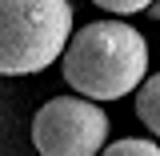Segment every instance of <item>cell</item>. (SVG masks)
<instances>
[{"instance_id":"obj_1","label":"cell","mask_w":160,"mask_h":156,"mask_svg":"<svg viewBox=\"0 0 160 156\" xmlns=\"http://www.w3.org/2000/svg\"><path fill=\"white\" fill-rule=\"evenodd\" d=\"M148 68V40L140 28L124 20H92L80 32H72L60 72L68 88L92 100H120L144 84Z\"/></svg>"},{"instance_id":"obj_2","label":"cell","mask_w":160,"mask_h":156,"mask_svg":"<svg viewBox=\"0 0 160 156\" xmlns=\"http://www.w3.org/2000/svg\"><path fill=\"white\" fill-rule=\"evenodd\" d=\"M72 40L68 0H0V72L32 76L64 56Z\"/></svg>"},{"instance_id":"obj_3","label":"cell","mask_w":160,"mask_h":156,"mask_svg":"<svg viewBox=\"0 0 160 156\" xmlns=\"http://www.w3.org/2000/svg\"><path fill=\"white\" fill-rule=\"evenodd\" d=\"M108 116L92 96H52L32 116V144L40 156H100Z\"/></svg>"},{"instance_id":"obj_4","label":"cell","mask_w":160,"mask_h":156,"mask_svg":"<svg viewBox=\"0 0 160 156\" xmlns=\"http://www.w3.org/2000/svg\"><path fill=\"white\" fill-rule=\"evenodd\" d=\"M136 116L152 136H160V72L136 88Z\"/></svg>"},{"instance_id":"obj_5","label":"cell","mask_w":160,"mask_h":156,"mask_svg":"<svg viewBox=\"0 0 160 156\" xmlns=\"http://www.w3.org/2000/svg\"><path fill=\"white\" fill-rule=\"evenodd\" d=\"M100 156H160V144L140 140V136H124V140H112Z\"/></svg>"},{"instance_id":"obj_6","label":"cell","mask_w":160,"mask_h":156,"mask_svg":"<svg viewBox=\"0 0 160 156\" xmlns=\"http://www.w3.org/2000/svg\"><path fill=\"white\" fill-rule=\"evenodd\" d=\"M92 4L104 8V12H112V16H132V12H148L152 0H92Z\"/></svg>"},{"instance_id":"obj_7","label":"cell","mask_w":160,"mask_h":156,"mask_svg":"<svg viewBox=\"0 0 160 156\" xmlns=\"http://www.w3.org/2000/svg\"><path fill=\"white\" fill-rule=\"evenodd\" d=\"M148 16H156V20H160V0H152V4H148Z\"/></svg>"}]
</instances>
